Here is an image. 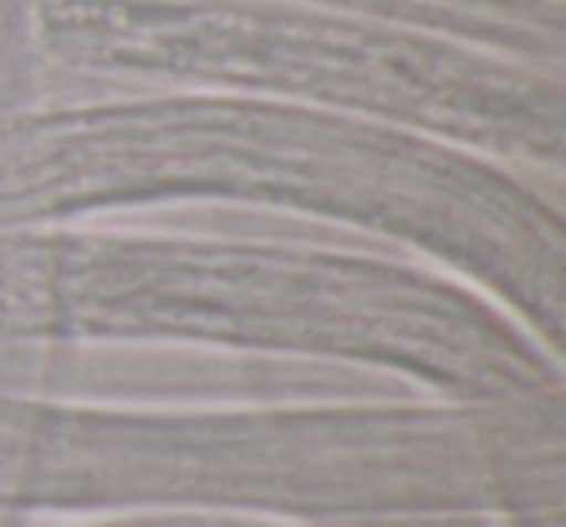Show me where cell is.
Here are the masks:
<instances>
[{
    "label": "cell",
    "instance_id": "cell-1",
    "mask_svg": "<svg viewBox=\"0 0 566 527\" xmlns=\"http://www.w3.org/2000/svg\"><path fill=\"white\" fill-rule=\"evenodd\" d=\"M182 338L334 357L447 400L558 392L555 361L465 292L361 256L144 236H0V349Z\"/></svg>",
    "mask_w": 566,
    "mask_h": 527
},
{
    "label": "cell",
    "instance_id": "cell-2",
    "mask_svg": "<svg viewBox=\"0 0 566 527\" xmlns=\"http://www.w3.org/2000/svg\"><path fill=\"white\" fill-rule=\"evenodd\" d=\"M501 519L473 516V512H416V516H357V519H326L311 527H496Z\"/></svg>",
    "mask_w": 566,
    "mask_h": 527
}]
</instances>
